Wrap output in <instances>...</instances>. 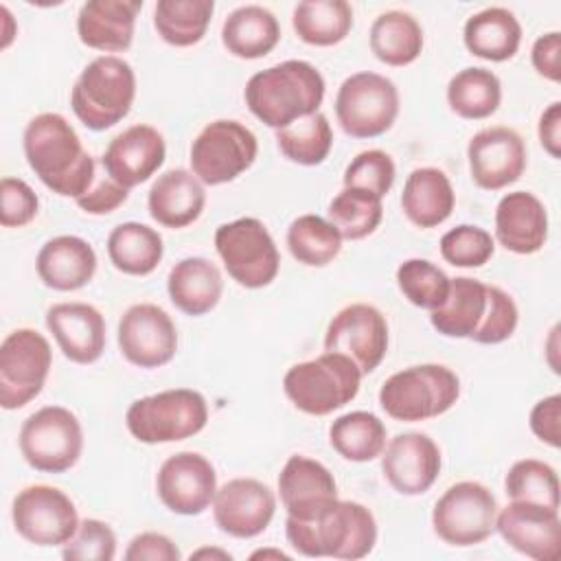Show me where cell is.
<instances>
[{
    "instance_id": "obj_1",
    "label": "cell",
    "mask_w": 561,
    "mask_h": 561,
    "mask_svg": "<svg viewBox=\"0 0 561 561\" xmlns=\"http://www.w3.org/2000/svg\"><path fill=\"white\" fill-rule=\"evenodd\" d=\"M28 167L61 197L79 199L96 180V162L83 149L75 127L57 112L33 116L22 136Z\"/></svg>"
},
{
    "instance_id": "obj_2",
    "label": "cell",
    "mask_w": 561,
    "mask_h": 561,
    "mask_svg": "<svg viewBox=\"0 0 561 561\" xmlns=\"http://www.w3.org/2000/svg\"><path fill=\"white\" fill-rule=\"evenodd\" d=\"M285 533L294 550L305 557L355 561L373 552L377 522L370 508L351 500H335L311 519H285Z\"/></svg>"
},
{
    "instance_id": "obj_3",
    "label": "cell",
    "mask_w": 561,
    "mask_h": 561,
    "mask_svg": "<svg viewBox=\"0 0 561 561\" xmlns=\"http://www.w3.org/2000/svg\"><path fill=\"white\" fill-rule=\"evenodd\" d=\"M324 77L302 59H287L261 72L245 83L248 110L267 127L283 129L298 118L316 114L324 99Z\"/></svg>"
},
{
    "instance_id": "obj_4",
    "label": "cell",
    "mask_w": 561,
    "mask_h": 561,
    "mask_svg": "<svg viewBox=\"0 0 561 561\" xmlns=\"http://www.w3.org/2000/svg\"><path fill=\"white\" fill-rule=\"evenodd\" d=\"M136 99V75L129 61L116 55L92 59L77 77L70 105L75 116L92 131L121 123Z\"/></svg>"
},
{
    "instance_id": "obj_5",
    "label": "cell",
    "mask_w": 561,
    "mask_h": 561,
    "mask_svg": "<svg viewBox=\"0 0 561 561\" xmlns=\"http://www.w3.org/2000/svg\"><path fill=\"white\" fill-rule=\"evenodd\" d=\"M460 397L458 375L443 364H419L390 375L379 388L383 412L403 423L445 414Z\"/></svg>"
},
{
    "instance_id": "obj_6",
    "label": "cell",
    "mask_w": 561,
    "mask_h": 561,
    "mask_svg": "<svg viewBox=\"0 0 561 561\" xmlns=\"http://www.w3.org/2000/svg\"><path fill=\"white\" fill-rule=\"evenodd\" d=\"M362 377L346 355L324 351L316 359L294 364L283 377V390L300 412L327 416L357 397Z\"/></svg>"
},
{
    "instance_id": "obj_7",
    "label": "cell",
    "mask_w": 561,
    "mask_h": 561,
    "mask_svg": "<svg viewBox=\"0 0 561 561\" xmlns=\"http://www.w3.org/2000/svg\"><path fill=\"white\" fill-rule=\"evenodd\" d=\"M208 423V403L193 388H171L136 399L125 425L138 443H178L199 434Z\"/></svg>"
},
{
    "instance_id": "obj_8",
    "label": "cell",
    "mask_w": 561,
    "mask_h": 561,
    "mask_svg": "<svg viewBox=\"0 0 561 561\" xmlns=\"http://www.w3.org/2000/svg\"><path fill=\"white\" fill-rule=\"evenodd\" d=\"M215 250L228 276L245 289L267 287L280 267L274 237L256 217H239L215 232Z\"/></svg>"
},
{
    "instance_id": "obj_9",
    "label": "cell",
    "mask_w": 561,
    "mask_h": 561,
    "mask_svg": "<svg viewBox=\"0 0 561 561\" xmlns=\"http://www.w3.org/2000/svg\"><path fill=\"white\" fill-rule=\"evenodd\" d=\"M399 116V90L379 72H355L342 81L335 94V118L351 138H377Z\"/></svg>"
},
{
    "instance_id": "obj_10",
    "label": "cell",
    "mask_w": 561,
    "mask_h": 561,
    "mask_svg": "<svg viewBox=\"0 0 561 561\" xmlns=\"http://www.w3.org/2000/svg\"><path fill=\"white\" fill-rule=\"evenodd\" d=\"M20 451L42 473L72 469L83 451V430L75 412L64 405H44L20 427Z\"/></svg>"
},
{
    "instance_id": "obj_11",
    "label": "cell",
    "mask_w": 561,
    "mask_h": 561,
    "mask_svg": "<svg viewBox=\"0 0 561 561\" xmlns=\"http://www.w3.org/2000/svg\"><path fill=\"white\" fill-rule=\"evenodd\" d=\"M259 153L256 136L239 121L217 118L208 123L191 145L193 175L208 186L237 180Z\"/></svg>"
},
{
    "instance_id": "obj_12",
    "label": "cell",
    "mask_w": 561,
    "mask_h": 561,
    "mask_svg": "<svg viewBox=\"0 0 561 561\" xmlns=\"http://www.w3.org/2000/svg\"><path fill=\"white\" fill-rule=\"evenodd\" d=\"M497 511V500L489 486L476 480H462L436 500L432 528L449 546H476L493 535Z\"/></svg>"
},
{
    "instance_id": "obj_13",
    "label": "cell",
    "mask_w": 561,
    "mask_h": 561,
    "mask_svg": "<svg viewBox=\"0 0 561 561\" xmlns=\"http://www.w3.org/2000/svg\"><path fill=\"white\" fill-rule=\"evenodd\" d=\"M53 364L48 340L35 329H15L0 344V405L18 410L44 388Z\"/></svg>"
},
{
    "instance_id": "obj_14",
    "label": "cell",
    "mask_w": 561,
    "mask_h": 561,
    "mask_svg": "<svg viewBox=\"0 0 561 561\" xmlns=\"http://www.w3.org/2000/svg\"><path fill=\"white\" fill-rule=\"evenodd\" d=\"M11 519L22 539L33 546H64L79 528L75 502L48 484L24 486L11 504Z\"/></svg>"
},
{
    "instance_id": "obj_15",
    "label": "cell",
    "mask_w": 561,
    "mask_h": 561,
    "mask_svg": "<svg viewBox=\"0 0 561 561\" xmlns=\"http://www.w3.org/2000/svg\"><path fill=\"white\" fill-rule=\"evenodd\" d=\"M324 351L346 355L362 375L373 373L388 353L386 316L366 302L346 305L327 327Z\"/></svg>"
},
{
    "instance_id": "obj_16",
    "label": "cell",
    "mask_w": 561,
    "mask_h": 561,
    "mask_svg": "<svg viewBox=\"0 0 561 561\" xmlns=\"http://www.w3.org/2000/svg\"><path fill=\"white\" fill-rule=\"evenodd\" d=\"M118 348L138 368H160L175 357L178 331L171 316L153 305H131L118 320Z\"/></svg>"
},
{
    "instance_id": "obj_17",
    "label": "cell",
    "mask_w": 561,
    "mask_h": 561,
    "mask_svg": "<svg viewBox=\"0 0 561 561\" xmlns=\"http://www.w3.org/2000/svg\"><path fill=\"white\" fill-rule=\"evenodd\" d=\"M156 493L171 513L199 515L213 504L217 493L215 467L197 451H178L160 465Z\"/></svg>"
},
{
    "instance_id": "obj_18",
    "label": "cell",
    "mask_w": 561,
    "mask_h": 561,
    "mask_svg": "<svg viewBox=\"0 0 561 561\" xmlns=\"http://www.w3.org/2000/svg\"><path fill=\"white\" fill-rule=\"evenodd\" d=\"M471 180L484 191H500L517 182L526 169L524 138L504 125L476 131L467 145Z\"/></svg>"
},
{
    "instance_id": "obj_19",
    "label": "cell",
    "mask_w": 561,
    "mask_h": 561,
    "mask_svg": "<svg viewBox=\"0 0 561 561\" xmlns=\"http://www.w3.org/2000/svg\"><path fill=\"white\" fill-rule=\"evenodd\" d=\"M276 513V497L267 484L254 478H232L213 500V517L221 533L237 539L261 535Z\"/></svg>"
},
{
    "instance_id": "obj_20",
    "label": "cell",
    "mask_w": 561,
    "mask_h": 561,
    "mask_svg": "<svg viewBox=\"0 0 561 561\" xmlns=\"http://www.w3.org/2000/svg\"><path fill=\"white\" fill-rule=\"evenodd\" d=\"M495 530L524 557L535 561H554L561 550L559 508L513 502L497 511Z\"/></svg>"
},
{
    "instance_id": "obj_21",
    "label": "cell",
    "mask_w": 561,
    "mask_h": 561,
    "mask_svg": "<svg viewBox=\"0 0 561 561\" xmlns=\"http://www.w3.org/2000/svg\"><path fill=\"white\" fill-rule=\"evenodd\" d=\"M386 482L401 495H423L440 473V449L423 432L397 434L381 454Z\"/></svg>"
},
{
    "instance_id": "obj_22",
    "label": "cell",
    "mask_w": 561,
    "mask_h": 561,
    "mask_svg": "<svg viewBox=\"0 0 561 561\" xmlns=\"http://www.w3.org/2000/svg\"><path fill=\"white\" fill-rule=\"evenodd\" d=\"M167 145L162 134L145 123L131 125L114 136L101 158L105 173L125 188L147 182L164 162Z\"/></svg>"
},
{
    "instance_id": "obj_23",
    "label": "cell",
    "mask_w": 561,
    "mask_h": 561,
    "mask_svg": "<svg viewBox=\"0 0 561 561\" xmlns=\"http://www.w3.org/2000/svg\"><path fill=\"white\" fill-rule=\"evenodd\" d=\"M46 329L75 364H94L105 351V318L88 302H57L46 311Z\"/></svg>"
},
{
    "instance_id": "obj_24",
    "label": "cell",
    "mask_w": 561,
    "mask_h": 561,
    "mask_svg": "<svg viewBox=\"0 0 561 561\" xmlns=\"http://www.w3.org/2000/svg\"><path fill=\"white\" fill-rule=\"evenodd\" d=\"M278 493L289 517L311 519L337 500V484L322 462L296 454L278 473Z\"/></svg>"
},
{
    "instance_id": "obj_25",
    "label": "cell",
    "mask_w": 561,
    "mask_h": 561,
    "mask_svg": "<svg viewBox=\"0 0 561 561\" xmlns=\"http://www.w3.org/2000/svg\"><path fill=\"white\" fill-rule=\"evenodd\" d=\"M140 9V0H88L77 15V35L88 48L123 53L134 42Z\"/></svg>"
},
{
    "instance_id": "obj_26",
    "label": "cell",
    "mask_w": 561,
    "mask_h": 561,
    "mask_svg": "<svg viewBox=\"0 0 561 561\" xmlns=\"http://www.w3.org/2000/svg\"><path fill=\"white\" fill-rule=\"evenodd\" d=\"M495 239L513 254H535L548 239V213L528 191L506 193L495 208Z\"/></svg>"
},
{
    "instance_id": "obj_27",
    "label": "cell",
    "mask_w": 561,
    "mask_h": 561,
    "mask_svg": "<svg viewBox=\"0 0 561 561\" xmlns=\"http://www.w3.org/2000/svg\"><path fill=\"white\" fill-rule=\"evenodd\" d=\"M39 280L55 291H75L85 287L96 272L94 248L75 234L48 239L35 259Z\"/></svg>"
},
{
    "instance_id": "obj_28",
    "label": "cell",
    "mask_w": 561,
    "mask_h": 561,
    "mask_svg": "<svg viewBox=\"0 0 561 561\" xmlns=\"http://www.w3.org/2000/svg\"><path fill=\"white\" fill-rule=\"evenodd\" d=\"M206 206L204 184L186 169H169L151 184L147 208L153 221L164 228H186L199 219Z\"/></svg>"
},
{
    "instance_id": "obj_29",
    "label": "cell",
    "mask_w": 561,
    "mask_h": 561,
    "mask_svg": "<svg viewBox=\"0 0 561 561\" xmlns=\"http://www.w3.org/2000/svg\"><path fill=\"white\" fill-rule=\"evenodd\" d=\"M171 302L186 316H204L213 311L224 294V278L215 263L204 256H186L178 261L167 276Z\"/></svg>"
},
{
    "instance_id": "obj_30",
    "label": "cell",
    "mask_w": 561,
    "mask_h": 561,
    "mask_svg": "<svg viewBox=\"0 0 561 561\" xmlns=\"http://www.w3.org/2000/svg\"><path fill=\"white\" fill-rule=\"evenodd\" d=\"M456 193L449 178L436 167L414 169L403 184L401 208L419 228H436L449 219Z\"/></svg>"
},
{
    "instance_id": "obj_31",
    "label": "cell",
    "mask_w": 561,
    "mask_h": 561,
    "mask_svg": "<svg viewBox=\"0 0 561 561\" xmlns=\"http://www.w3.org/2000/svg\"><path fill=\"white\" fill-rule=\"evenodd\" d=\"M489 307V285L478 278L456 276L449 283L445 302L432 311V327L445 337H473L482 327Z\"/></svg>"
},
{
    "instance_id": "obj_32",
    "label": "cell",
    "mask_w": 561,
    "mask_h": 561,
    "mask_svg": "<svg viewBox=\"0 0 561 561\" xmlns=\"http://www.w3.org/2000/svg\"><path fill=\"white\" fill-rule=\"evenodd\" d=\"M280 24L276 15L261 4L237 7L221 26L224 48L239 59H259L276 48Z\"/></svg>"
},
{
    "instance_id": "obj_33",
    "label": "cell",
    "mask_w": 561,
    "mask_h": 561,
    "mask_svg": "<svg viewBox=\"0 0 561 561\" xmlns=\"http://www.w3.org/2000/svg\"><path fill=\"white\" fill-rule=\"evenodd\" d=\"M462 42L480 59L506 61L519 50L522 24L508 9L489 7L465 22Z\"/></svg>"
},
{
    "instance_id": "obj_34",
    "label": "cell",
    "mask_w": 561,
    "mask_h": 561,
    "mask_svg": "<svg viewBox=\"0 0 561 561\" xmlns=\"http://www.w3.org/2000/svg\"><path fill=\"white\" fill-rule=\"evenodd\" d=\"M107 256L118 272L129 276H147L164 256L162 237L147 224H118L107 237Z\"/></svg>"
},
{
    "instance_id": "obj_35",
    "label": "cell",
    "mask_w": 561,
    "mask_h": 561,
    "mask_svg": "<svg viewBox=\"0 0 561 561\" xmlns=\"http://www.w3.org/2000/svg\"><path fill=\"white\" fill-rule=\"evenodd\" d=\"M370 50L386 66H410L423 50V28L405 11H386L370 24Z\"/></svg>"
},
{
    "instance_id": "obj_36",
    "label": "cell",
    "mask_w": 561,
    "mask_h": 561,
    "mask_svg": "<svg viewBox=\"0 0 561 561\" xmlns=\"http://www.w3.org/2000/svg\"><path fill=\"white\" fill-rule=\"evenodd\" d=\"M291 26L311 46H335L353 28V9L346 0H302L294 7Z\"/></svg>"
},
{
    "instance_id": "obj_37",
    "label": "cell",
    "mask_w": 561,
    "mask_h": 561,
    "mask_svg": "<svg viewBox=\"0 0 561 561\" xmlns=\"http://www.w3.org/2000/svg\"><path fill=\"white\" fill-rule=\"evenodd\" d=\"M386 425L383 421L366 410H355L337 416L329 427L331 447L351 462H368L386 449Z\"/></svg>"
},
{
    "instance_id": "obj_38",
    "label": "cell",
    "mask_w": 561,
    "mask_h": 561,
    "mask_svg": "<svg viewBox=\"0 0 561 561\" xmlns=\"http://www.w3.org/2000/svg\"><path fill=\"white\" fill-rule=\"evenodd\" d=\"M447 103L460 118H489L502 103V83L497 75L486 68H462L447 83Z\"/></svg>"
},
{
    "instance_id": "obj_39",
    "label": "cell",
    "mask_w": 561,
    "mask_h": 561,
    "mask_svg": "<svg viewBox=\"0 0 561 561\" xmlns=\"http://www.w3.org/2000/svg\"><path fill=\"white\" fill-rule=\"evenodd\" d=\"M213 11V0H158L153 26L167 44L186 48L204 39Z\"/></svg>"
},
{
    "instance_id": "obj_40",
    "label": "cell",
    "mask_w": 561,
    "mask_h": 561,
    "mask_svg": "<svg viewBox=\"0 0 561 561\" xmlns=\"http://www.w3.org/2000/svg\"><path fill=\"white\" fill-rule=\"evenodd\" d=\"M287 248L298 263L324 267L340 254L342 234L320 215H300L287 228Z\"/></svg>"
},
{
    "instance_id": "obj_41",
    "label": "cell",
    "mask_w": 561,
    "mask_h": 561,
    "mask_svg": "<svg viewBox=\"0 0 561 561\" xmlns=\"http://www.w3.org/2000/svg\"><path fill=\"white\" fill-rule=\"evenodd\" d=\"M276 145L289 162L302 167L322 164L333 147L329 118L322 112L298 118L296 123L276 131Z\"/></svg>"
},
{
    "instance_id": "obj_42",
    "label": "cell",
    "mask_w": 561,
    "mask_h": 561,
    "mask_svg": "<svg viewBox=\"0 0 561 561\" xmlns=\"http://www.w3.org/2000/svg\"><path fill=\"white\" fill-rule=\"evenodd\" d=\"M329 221L340 230L342 239L359 241L373 234L383 217L381 197L362 188L344 186L329 204Z\"/></svg>"
},
{
    "instance_id": "obj_43",
    "label": "cell",
    "mask_w": 561,
    "mask_h": 561,
    "mask_svg": "<svg viewBox=\"0 0 561 561\" xmlns=\"http://www.w3.org/2000/svg\"><path fill=\"white\" fill-rule=\"evenodd\" d=\"M504 491L513 502L559 508V476L543 460L524 458L513 462L504 478Z\"/></svg>"
},
{
    "instance_id": "obj_44",
    "label": "cell",
    "mask_w": 561,
    "mask_h": 561,
    "mask_svg": "<svg viewBox=\"0 0 561 561\" xmlns=\"http://www.w3.org/2000/svg\"><path fill=\"white\" fill-rule=\"evenodd\" d=\"M451 278L427 259H408L397 267V285L414 307L434 311L449 294Z\"/></svg>"
},
{
    "instance_id": "obj_45",
    "label": "cell",
    "mask_w": 561,
    "mask_h": 561,
    "mask_svg": "<svg viewBox=\"0 0 561 561\" xmlns=\"http://www.w3.org/2000/svg\"><path fill=\"white\" fill-rule=\"evenodd\" d=\"M495 252L493 237L471 224H460L440 237V256L454 267H482Z\"/></svg>"
},
{
    "instance_id": "obj_46",
    "label": "cell",
    "mask_w": 561,
    "mask_h": 561,
    "mask_svg": "<svg viewBox=\"0 0 561 561\" xmlns=\"http://www.w3.org/2000/svg\"><path fill=\"white\" fill-rule=\"evenodd\" d=\"M394 178L397 167L392 158L381 149H366L348 162L342 180L348 188H362L375 193L377 197H383L392 188Z\"/></svg>"
},
{
    "instance_id": "obj_47",
    "label": "cell",
    "mask_w": 561,
    "mask_h": 561,
    "mask_svg": "<svg viewBox=\"0 0 561 561\" xmlns=\"http://www.w3.org/2000/svg\"><path fill=\"white\" fill-rule=\"evenodd\" d=\"M61 557L66 561H112L116 557V535L110 524L88 517L64 543Z\"/></svg>"
},
{
    "instance_id": "obj_48",
    "label": "cell",
    "mask_w": 561,
    "mask_h": 561,
    "mask_svg": "<svg viewBox=\"0 0 561 561\" xmlns=\"http://www.w3.org/2000/svg\"><path fill=\"white\" fill-rule=\"evenodd\" d=\"M517 322H519V311L511 294H506L495 285H489L486 318L471 340L478 344H502L515 333Z\"/></svg>"
},
{
    "instance_id": "obj_49",
    "label": "cell",
    "mask_w": 561,
    "mask_h": 561,
    "mask_svg": "<svg viewBox=\"0 0 561 561\" xmlns=\"http://www.w3.org/2000/svg\"><path fill=\"white\" fill-rule=\"evenodd\" d=\"M39 199L35 191L20 178H2L0 182V224L4 228H22L35 219Z\"/></svg>"
},
{
    "instance_id": "obj_50",
    "label": "cell",
    "mask_w": 561,
    "mask_h": 561,
    "mask_svg": "<svg viewBox=\"0 0 561 561\" xmlns=\"http://www.w3.org/2000/svg\"><path fill=\"white\" fill-rule=\"evenodd\" d=\"M127 197H129V188L121 186L105 173L101 180H94L90 191L75 202L88 215H107V213H114L118 206H123Z\"/></svg>"
},
{
    "instance_id": "obj_51",
    "label": "cell",
    "mask_w": 561,
    "mask_h": 561,
    "mask_svg": "<svg viewBox=\"0 0 561 561\" xmlns=\"http://www.w3.org/2000/svg\"><path fill=\"white\" fill-rule=\"evenodd\" d=\"M530 432L546 445H561V394H550L537 401L530 410Z\"/></svg>"
},
{
    "instance_id": "obj_52",
    "label": "cell",
    "mask_w": 561,
    "mask_h": 561,
    "mask_svg": "<svg viewBox=\"0 0 561 561\" xmlns=\"http://www.w3.org/2000/svg\"><path fill=\"white\" fill-rule=\"evenodd\" d=\"M123 557L127 561H178L182 554L171 537L147 530L131 537Z\"/></svg>"
},
{
    "instance_id": "obj_53",
    "label": "cell",
    "mask_w": 561,
    "mask_h": 561,
    "mask_svg": "<svg viewBox=\"0 0 561 561\" xmlns=\"http://www.w3.org/2000/svg\"><path fill=\"white\" fill-rule=\"evenodd\" d=\"M530 61L537 75L559 83L561 81V33L550 31L535 39L530 50Z\"/></svg>"
},
{
    "instance_id": "obj_54",
    "label": "cell",
    "mask_w": 561,
    "mask_h": 561,
    "mask_svg": "<svg viewBox=\"0 0 561 561\" xmlns=\"http://www.w3.org/2000/svg\"><path fill=\"white\" fill-rule=\"evenodd\" d=\"M539 142L550 153V158L561 156V103H550L543 114L539 116Z\"/></svg>"
},
{
    "instance_id": "obj_55",
    "label": "cell",
    "mask_w": 561,
    "mask_h": 561,
    "mask_svg": "<svg viewBox=\"0 0 561 561\" xmlns=\"http://www.w3.org/2000/svg\"><path fill=\"white\" fill-rule=\"evenodd\" d=\"M204 557H217V559H232L230 552L226 550H215V548H199L197 552L191 554V559H204Z\"/></svg>"
},
{
    "instance_id": "obj_56",
    "label": "cell",
    "mask_w": 561,
    "mask_h": 561,
    "mask_svg": "<svg viewBox=\"0 0 561 561\" xmlns=\"http://www.w3.org/2000/svg\"><path fill=\"white\" fill-rule=\"evenodd\" d=\"M267 557H274V559H289V554H285L283 550H256V552H252V559H267Z\"/></svg>"
}]
</instances>
